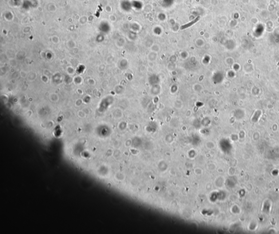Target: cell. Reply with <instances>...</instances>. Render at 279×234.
I'll return each mask as SVG.
<instances>
[{
  "instance_id": "cell-1",
  "label": "cell",
  "mask_w": 279,
  "mask_h": 234,
  "mask_svg": "<svg viewBox=\"0 0 279 234\" xmlns=\"http://www.w3.org/2000/svg\"><path fill=\"white\" fill-rule=\"evenodd\" d=\"M200 16H197V18H195V19H194V20H193L192 21H191L190 23H188V24H186V25H183V26H182V27H181V29H182V30H183V29H184V28H186L189 27H190V26H191V25H193V24H195L196 23H197V22L199 20H200Z\"/></svg>"
}]
</instances>
